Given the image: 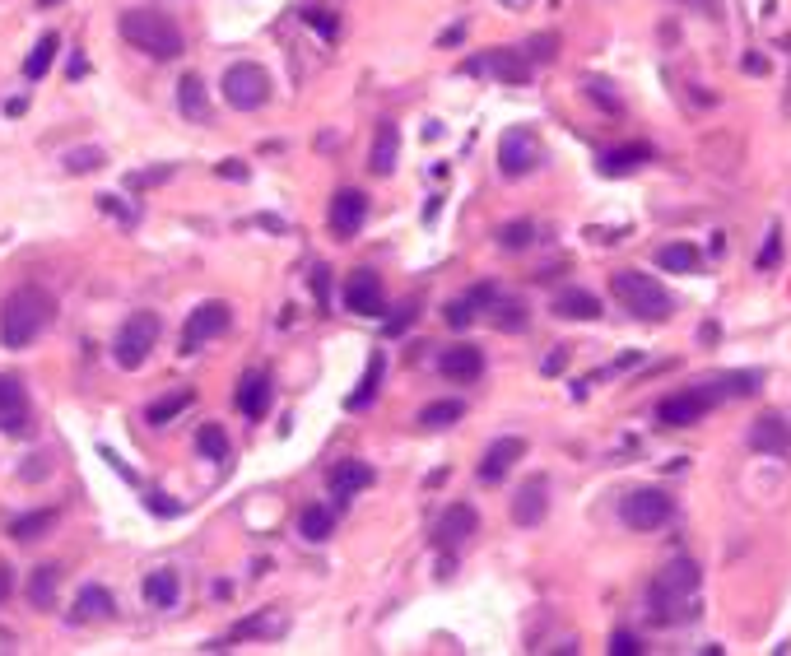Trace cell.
<instances>
[{
	"mask_svg": "<svg viewBox=\"0 0 791 656\" xmlns=\"http://www.w3.org/2000/svg\"><path fill=\"white\" fill-rule=\"evenodd\" d=\"M443 317H447V326H452V331H466V326L475 322V303H470V294L466 298H452Z\"/></svg>",
	"mask_w": 791,
	"mask_h": 656,
	"instance_id": "cell-42",
	"label": "cell"
},
{
	"mask_svg": "<svg viewBox=\"0 0 791 656\" xmlns=\"http://www.w3.org/2000/svg\"><path fill=\"white\" fill-rule=\"evenodd\" d=\"M345 308L359 312V317H382L387 308V298H382V280H377L373 270H354L345 284Z\"/></svg>",
	"mask_w": 791,
	"mask_h": 656,
	"instance_id": "cell-12",
	"label": "cell"
},
{
	"mask_svg": "<svg viewBox=\"0 0 791 656\" xmlns=\"http://www.w3.org/2000/svg\"><path fill=\"white\" fill-rule=\"evenodd\" d=\"M531 238H536V224H526V219H517V224H508V228H498V247H508V252H522Z\"/></svg>",
	"mask_w": 791,
	"mask_h": 656,
	"instance_id": "cell-40",
	"label": "cell"
},
{
	"mask_svg": "<svg viewBox=\"0 0 791 656\" xmlns=\"http://www.w3.org/2000/svg\"><path fill=\"white\" fill-rule=\"evenodd\" d=\"M550 484H545V475H536V480H526L522 489H517V498H512V522L517 526H540V517H545V508H550Z\"/></svg>",
	"mask_w": 791,
	"mask_h": 656,
	"instance_id": "cell-15",
	"label": "cell"
},
{
	"mask_svg": "<svg viewBox=\"0 0 791 656\" xmlns=\"http://www.w3.org/2000/svg\"><path fill=\"white\" fill-rule=\"evenodd\" d=\"M591 98H596L601 108H619V98H615V94H605V84H601V80H591Z\"/></svg>",
	"mask_w": 791,
	"mask_h": 656,
	"instance_id": "cell-49",
	"label": "cell"
},
{
	"mask_svg": "<svg viewBox=\"0 0 791 656\" xmlns=\"http://www.w3.org/2000/svg\"><path fill=\"white\" fill-rule=\"evenodd\" d=\"M712 396L703 387H689V391H675V396H666V401L657 405V424H666V429H689V424H698V419L712 410Z\"/></svg>",
	"mask_w": 791,
	"mask_h": 656,
	"instance_id": "cell-10",
	"label": "cell"
},
{
	"mask_svg": "<svg viewBox=\"0 0 791 656\" xmlns=\"http://www.w3.org/2000/svg\"><path fill=\"white\" fill-rule=\"evenodd\" d=\"M778 261H782V228H773V233H768V247L759 252V270H773Z\"/></svg>",
	"mask_w": 791,
	"mask_h": 656,
	"instance_id": "cell-44",
	"label": "cell"
},
{
	"mask_svg": "<svg viewBox=\"0 0 791 656\" xmlns=\"http://www.w3.org/2000/svg\"><path fill=\"white\" fill-rule=\"evenodd\" d=\"M410 322H415V303H405V308L396 312V317H391V322H387V335H401Z\"/></svg>",
	"mask_w": 791,
	"mask_h": 656,
	"instance_id": "cell-47",
	"label": "cell"
},
{
	"mask_svg": "<svg viewBox=\"0 0 791 656\" xmlns=\"http://www.w3.org/2000/svg\"><path fill=\"white\" fill-rule=\"evenodd\" d=\"M745 70H750V75H768V61L764 56H745Z\"/></svg>",
	"mask_w": 791,
	"mask_h": 656,
	"instance_id": "cell-52",
	"label": "cell"
},
{
	"mask_svg": "<svg viewBox=\"0 0 791 656\" xmlns=\"http://www.w3.org/2000/svg\"><path fill=\"white\" fill-rule=\"evenodd\" d=\"M121 38L131 42L135 52L154 56V61H177V56L187 52V38H182V28L159 10H126L117 19Z\"/></svg>",
	"mask_w": 791,
	"mask_h": 656,
	"instance_id": "cell-3",
	"label": "cell"
},
{
	"mask_svg": "<svg viewBox=\"0 0 791 656\" xmlns=\"http://www.w3.org/2000/svg\"><path fill=\"white\" fill-rule=\"evenodd\" d=\"M619 517L633 531H657L675 517V498L666 489H633V494L619 498Z\"/></svg>",
	"mask_w": 791,
	"mask_h": 656,
	"instance_id": "cell-6",
	"label": "cell"
},
{
	"mask_svg": "<svg viewBox=\"0 0 791 656\" xmlns=\"http://www.w3.org/2000/svg\"><path fill=\"white\" fill-rule=\"evenodd\" d=\"M461 415H466V405L461 401H433V405L419 410V424H424V429H447V424H456Z\"/></svg>",
	"mask_w": 791,
	"mask_h": 656,
	"instance_id": "cell-35",
	"label": "cell"
},
{
	"mask_svg": "<svg viewBox=\"0 0 791 656\" xmlns=\"http://www.w3.org/2000/svg\"><path fill=\"white\" fill-rule=\"evenodd\" d=\"M698 387L708 391L712 401H726V396H750L759 387V373H722V377H708V382H698Z\"/></svg>",
	"mask_w": 791,
	"mask_h": 656,
	"instance_id": "cell-26",
	"label": "cell"
},
{
	"mask_svg": "<svg viewBox=\"0 0 791 656\" xmlns=\"http://www.w3.org/2000/svg\"><path fill=\"white\" fill-rule=\"evenodd\" d=\"M56 526V512H28V517H19V522H10V536L14 540H42L47 531Z\"/></svg>",
	"mask_w": 791,
	"mask_h": 656,
	"instance_id": "cell-34",
	"label": "cell"
},
{
	"mask_svg": "<svg viewBox=\"0 0 791 656\" xmlns=\"http://www.w3.org/2000/svg\"><path fill=\"white\" fill-rule=\"evenodd\" d=\"M56 587H61V568H56V563H42V568H33V577H28V601L38 605V610H52Z\"/></svg>",
	"mask_w": 791,
	"mask_h": 656,
	"instance_id": "cell-25",
	"label": "cell"
},
{
	"mask_svg": "<svg viewBox=\"0 0 791 656\" xmlns=\"http://www.w3.org/2000/svg\"><path fill=\"white\" fill-rule=\"evenodd\" d=\"M331 526H336V512L331 508H303L298 512V536L312 540V545L331 536Z\"/></svg>",
	"mask_w": 791,
	"mask_h": 656,
	"instance_id": "cell-33",
	"label": "cell"
},
{
	"mask_svg": "<svg viewBox=\"0 0 791 656\" xmlns=\"http://www.w3.org/2000/svg\"><path fill=\"white\" fill-rule=\"evenodd\" d=\"M554 317H564V322H596V317H601V303H596L587 289H564V294L554 298Z\"/></svg>",
	"mask_w": 791,
	"mask_h": 656,
	"instance_id": "cell-23",
	"label": "cell"
},
{
	"mask_svg": "<svg viewBox=\"0 0 791 656\" xmlns=\"http://www.w3.org/2000/svg\"><path fill=\"white\" fill-rule=\"evenodd\" d=\"M661 270H675V275H694L698 270V247H689V242H666L657 252Z\"/></svg>",
	"mask_w": 791,
	"mask_h": 656,
	"instance_id": "cell-32",
	"label": "cell"
},
{
	"mask_svg": "<svg viewBox=\"0 0 791 656\" xmlns=\"http://www.w3.org/2000/svg\"><path fill=\"white\" fill-rule=\"evenodd\" d=\"M373 484V466L368 461H340L331 466V498H336V508H345L354 494H363Z\"/></svg>",
	"mask_w": 791,
	"mask_h": 656,
	"instance_id": "cell-16",
	"label": "cell"
},
{
	"mask_svg": "<svg viewBox=\"0 0 791 656\" xmlns=\"http://www.w3.org/2000/svg\"><path fill=\"white\" fill-rule=\"evenodd\" d=\"M438 373L452 377V382H475L484 373V354L475 345H456L438 354Z\"/></svg>",
	"mask_w": 791,
	"mask_h": 656,
	"instance_id": "cell-18",
	"label": "cell"
},
{
	"mask_svg": "<svg viewBox=\"0 0 791 656\" xmlns=\"http://www.w3.org/2000/svg\"><path fill=\"white\" fill-rule=\"evenodd\" d=\"M238 410L247 419H261L270 410V377L266 373H247L238 382Z\"/></svg>",
	"mask_w": 791,
	"mask_h": 656,
	"instance_id": "cell-21",
	"label": "cell"
},
{
	"mask_svg": "<svg viewBox=\"0 0 791 656\" xmlns=\"http://www.w3.org/2000/svg\"><path fill=\"white\" fill-rule=\"evenodd\" d=\"M145 601L154 605V610H173L177 601H182V577L173 573V568H159V573L145 577Z\"/></svg>",
	"mask_w": 791,
	"mask_h": 656,
	"instance_id": "cell-22",
	"label": "cell"
},
{
	"mask_svg": "<svg viewBox=\"0 0 791 656\" xmlns=\"http://www.w3.org/2000/svg\"><path fill=\"white\" fill-rule=\"evenodd\" d=\"M466 70H470V75L494 70L498 80H508V84H526V80H531V66H526L517 52H503V47H498V52H489V56H480V61H466Z\"/></svg>",
	"mask_w": 791,
	"mask_h": 656,
	"instance_id": "cell-19",
	"label": "cell"
},
{
	"mask_svg": "<svg viewBox=\"0 0 791 656\" xmlns=\"http://www.w3.org/2000/svg\"><path fill=\"white\" fill-rule=\"evenodd\" d=\"M24 108H28V98H10V103H5V112H10V117H19Z\"/></svg>",
	"mask_w": 791,
	"mask_h": 656,
	"instance_id": "cell-55",
	"label": "cell"
},
{
	"mask_svg": "<svg viewBox=\"0 0 791 656\" xmlns=\"http://www.w3.org/2000/svg\"><path fill=\"white\" fill-rule=\"evenodd\" d=\"M52 317H56V298L47 289H38V284H24L0 308V340H5V349H24L52 326Z\"/></svg>",
	"mask_w": 791,
	"mask_h": 656,
	"instance_id": "cell-2",
	"label": "cell"
},
{
	"mask_svg": "<svg viewBox=\"0 0 791 656\" xmlns=\"http://www.w3.org/2000/svg\"><path fill=\"white\" fill-rule=\"evenodd\" d=\"M5 596H10V568L0 563V601H5Z\"/></svg>",
	"mask_w": 791,
	"mask_h": 656,
	"instance_id": "cell-54",
	"label": "cell"
},
{
	"mask_svg": "<svg viewBox=\"0 0 791 656\" xmlns=\"http://www.w3.org/2000/svg\"><path fill=\"white\" fill-rule=\"evenodd\" d=\"M526 456V442L522 438H498L489 452H484V461H480V480L484 484H498L503 475H508L517 461Z\"/></svg>",
	"mask_w": 791,
	"mask_h": 656,
	"instance_id": "cell-17",
	"label": "cell"
},
{
	"mask_svg": "<svg viewBox=\"0 0 791 656\" xmlns=\"http://www.w3.org/2000/svg\"><path fill=\"white\" fill-rule=\"evenodd\" d=\"M201 452L210 456V461H228V433L219 429V424H205L201 429Z\"/></svg>",
	"mask_w": 791,
	"mask_h": 656,
	"instance_id": "cell-41",
	"label": "cell"
},
{
	"mask_svg": "<svg viewBox=\"0 0 791 656\" xmlns=\"http://www.w3.org/2000/svg\"><path fill=\"white\" fill-rule=\"evenodd\" d=\"M475 526H480V512L470 508V503H452V508L438 517V526H433V545L438 549L461 545L466 536H475Z\"/></svg>",
	"mask_w": 791,
	"mask_h": 656,
	"instance_id": "cell-13",
	"label": "cell"
},
{
	"mask_svg": "<svg viewBox=\"0 0 791 656\" xmlns=\"http://www.w3.org/2000/svg\"><path fill=\"white\" fill-rule=\"evenodd\" d=\"M750 442L759 452H773V456H787L791 452V424L782 415H759L750 429Z\"/></svg>",
	"mask_w": 791,
	"mask_h": 656,
	"instance_id": "cell-20",
	"label": "cell"
},
{
	"mask_svg": "<svg viewBox=\"0 0 791 656\" xmlns=\"http://www.w3.org/2000/svg\"><path fill=\"white\" fill-rule=\"evenodd\" d=\"M149 508H154V512H177V503H163V494H149Z\"/></svg>",
	"mask_w": 791,
	"mask_h": 656,
	"instance_id": "cell-53",
	"label": "cell"
},
{
	"mask_svg": "<svg viewBox=\"0 0 791 656\" xmlns=\"http://www.w3.org/2000/svg\"><path fill=\"white\" fill-rule=\"evenodd\" d=\"M368 219V196L359 187H340L336 201H331V233L336 238H354Z\"/></svg>",
	"mask_w": 791,
	"mask_h": 656,
	"instance_id": "cell-11",
	"label": "cell"
},
{
	"mask_svg": "<svg viewBox=\"0 0 791 656\" xmlns=\"http://www.w3.org/2000/svg\"><path fill=\"white\" fill-rule=\"evenodd\" d=\"M154 340H159V317H154V312H131L117 331V345H112L117 349V363L121 368H140V363L149 359Z\"/></svg>",
	"mask_w": 791,
	"mask_h": 656,
	"instance_id": "cell-7",
	"label": "cell"
},
{
	"mask_svg": "<svg viewBox=\"0 0 791 656\" xmlns=\"http://www.w3.org/2000/svg\"><path fill=\"white\" fill-rule=\"evenodd\" d=\"M694 615H698V568L689 559H675L647 587V619L671 629V624H689Z\"/></svg>",
	"mask_w": 791,
	"mask_h": 656,
	"instance_id": "cell-1",
	"label": "cell"
},
{
	"mask_svg": "<svg viewBox=\"0 0 791 656\" xmlns=\"http://www.w3.org/2000/svg\"><path fill=\"white\" fill-rule=\"evenodd\" d=\"M28 429V391L19 377L0 373V433H24Z\"/></svg>",
	"mask_w": 791,
	"mask_h": 656,
	"instance_id": "cell-14",
	"label": "cell"
},
{
	"mask_svg": "<svg viewBox=\"0 0 791 656\" xmlns=\"http://www.w3.org/2000/svg\"><path fill=\"white\" fill-rule=\"evenodd\" d=\"M219 177H247V168H242L238 159H224L219 163Z\"/></svg>",
	"mask_w": 791,
	"mask_h": 656,
	"instance_id": "cell-50",
	"label": "cell"
},
{
	"mask_svg": "<svg viewBox=\"0 0 791 656\" xmlns=\"http://www.w3.org/2000/svg\"><path fill=\"white\" fill-rule=\"evenodd\" d=\"M219 89H224L228 108H238V112H256V108H266V103H270V75L256 66V61H238V66H228Z\"/></svg>",
	"mask_w": 791,
	"mask_h": 656,
	"instance_id": "cell-5",
	"label": "cell"
},
{
	"mask_svg": "<svg viewBox=\"0 0 791 656\" xmlns=\"http://www.w3.org/2000/svg\"><path fill=\"white\" fill-rule=\"evenodd\" d=\"M112 615V596L103 587H84L75 610H70V624H89V619H108Z\"/></svg>",
	"mask_w": 791,
	"mask_h": 656,
	"instance_id": "cell-28",
	"label": "cell"
},
{
	"mask_svg": "<svg viewBox=\"0 0 791 656\" xmlns=\"http://www.w3.org/2000/svg\"><path fill=\"white\" fill-rule=\"evenodd\" d=\"M42 5H56V0H42Z\"/></svg>",
	"mask_w": 791,
	"mask_h": 656,
	"instance_id": "cell-56",
	"label": "cell"
},
{
	"mask_svg": "<svg viewBox=\"0 0 791 656\" xmlns=\"http://www.w3.org/2000/svg\"><path fill=\"white\" fill-rule=\"evenodd\" d=\"M382 368H387V359L382 354H373L368 359V373H363V382H359V391H349V410H368L373 405V396H377V387H382Z\"/></svg>",
	"mask_w": 791,
	"mask_h": 656,
	"instance_id": "cell-30",
	"label": "cell"
},
{
	"mask_svg": "<svg viewBox=\"0 0 791 656\" xmlns=\"http://www.w3.org/2000/svg\"><path fill=\"white\" fill-rule=\"evenodd\" d=\"M494 326L498 331H526V308L522 303H503V298H494Z\"/></svg>",
	"mask_w": 791,
	"mask_h": 656,
	"instance_id": "cell-38",
	"label": "cell"
},
{
	"mask_svg": "<svg viewBox=\"0 0 791 656\" xmlns=\"http://www.w3.org/2000/svg\"><path fill=\"white\" fill-rule=\"evenodd\" d=\"M103 163H108V159H103V149L84 145V149H70V154H66V173H75V177H80V173H98Z\"/></svg>",
	"mask_w": 791,
	"mask_h": 656,
	"instance_id": "cell-37",
	"label": "cell"
},
{
	"mask_svg": "<svg viewBox=\"0 0 791 656\" xmlns=\"http://www.w3.org/2000/svg\"><path fill=\"white\" fill-rule=\"evenodd\" d=\"M564 363H568V354H564V349H554L550 359H545V373H559V368H564Z\"/></svg>",
	"mask_w": 791,
	"mask_h": 656,
	"instance_id": "cell-51",
	"label": "cell"
},
{
	"mask_svg": "<svg viewBox=\"0 0 791 656\" xmlns=\"http://www.w3.org/2000/svg\"><path fill=\"white\" fill-rule=\"evenodd\" d=\"M396 154H401V131H396L391 121H382V126H377V140H373V154H368V168H373L377 177H387L391 168H396Z\"/></svg>",
	"mask_w": 791,
	"mask_h": 656,
	"instance_id": "cell-24",
	"label": "cell"
},
{
	"mask_svg": "<svg viewBox=\"0 0 791 656\" xmlns=\"http://www.w3.org/2000/svg\"><path fill=\"white\" fill-rule=\"evenodd\" d=\"M312 294H317V308H326V298H331V270L326 266L312 270Z\"/></svg>",
	"mask_w": 791,
	"mask_h": 656,
	"instance_id": "cell-45",
	"label": "cell"
},
{
	"mask_svg": "<svg viewBox=\"0 0 791 656\" xmlns=\"http://www.w3.org/2000/svg\"><path fill=\"white\" fill-rule=\"evenodd\" d=\"M187 405H191V391H173V396H163V401L149 405L145 419L154 424V429H163V424H168V419H177L182 410H187Z\"/></svg>",
	"mask_w": 791,
	"mask_h": 656,
	"instance_id": "cell-36",
	"label": "cell"
},
{
	"mask_svg": "<svg viewBox=\"0 0 791 656\" xmlns=\"http://www.w3.org/2000/svg\"><path fill=\"white\" fill-rule=\"evenodd\" d=\"M303 24H308V28H317L322 38H336L340 19H336V10H326V5H317V0H312L308 10H303Z\"/></svg>",
	"mask_w": 791,
	"mask_h": 656,
	"instance_id": "cell-39",
	"label": "cell"
},
{
	"mask_svg": "<svg viewBox=\"0 0 791 656\" xmlns=\"http://www.w3.org/2000/svg\"><path fill=\"white\" fill-rule=\"evenodd\" d=\"M228 322H233V312H228L224 298H210V303H201V308L187 317V331H182V354H196L205 340L224 335Z\"/></svg>",
	"mask_w": 791,
	"mask_h": 656,
	"instance_id": "cell-9",
	"label": "cell"
},
{
	"mask_svg": "<svg viewBox=\"0 0 791 656\" xmlns=\"http://www.w3.org/2000/svg\"><path fill=\"white\" fill-rule=\"evenodd\" d=\"M554 47H559V38H554V33H545V38H531V56H540V61H550Z\"/></svg>",
	"mask_w": 791,
	"mask_h": 656,
	"instance_id": "cell-48",
	"label": "cell"
},
{
	"mask_svg": "<svg viewBox=\"0 0 791 656\" xmlns=\"http://www.w3.org/2000/svg\"><path fill=\"white\" fill-rule=\"evenodd\" d=\"M56 52H61V38H56V33H42L38 47H33V52H28V61H24V75H28V80H42V75L52 70Z\"/></svg>",
	"mask_w": 791,
	"mask_h": 656,
	"instance_id": "cell-31",
	"label": "cell"
},
{
	"mask_svg": "<svg viewBox=\"0 0 791 656\" xmlns=\"http://www.w3.org/2000/svg\"><path fill=\"white\" fill-rule=\"evenodd\" d=\"M540 159H545V149H540V135L531 126L503 131V140H498V173L503 177H526Z\"/></svg>",
	"mask_w": 791,
	"mask_h": 656,
	"instance_id": "cell-8",
	"label": "cell"
},
{
	"mask_svg": "<svg viewBox=\"0 0 791 656\" xmlns=\"http://www.w3.org/2000/svg\"><path fill=\"white\" fill-rule=\"evenodd\" d=\"M638 652H643V647H638L633 633H615V638H610V656H638Z\"/></svg>",
	"mask_w": 791,
	"mask_h": 656,
	"instance_id": "cell-46",
	"label": "cell"
},
{
	"mask_svg": "<svg viewBox=\"0 0 791 656\" xmlns=\"http://www.w3.org/2000/svg\"><path fill=\"white\" fill-rule=\"evenodd\" d=\"M177 108H182V117L187 121H205V84H201V75H182L177 80Z\"/></svg>",
	"mask_w": 791,
	"mask_h": 656,
	"instance_id": "cell-29",
	"label": "cell"
},
{
	"mask_svg": "<svg viewBox=\"0 0 791 656\" xmlns=\"http://www.w3.org/2000/svg\"><path fill=\"white\" fill-rule=\"evenodd\" d=\"M610 294H615V303H624L638 322H666V317H671V294H666L652 275H643V270H619V275H610Z\"/></svg>",
	"mask_w": 791,
	"mask_h": 656,
	"instance_id": "cell-4",
	"label": "cell"
},
{
	"mask_svg": "<svg viewBox=\"0 0 791 656\" xmlns=\"http://www.w3.org/2000/svg\"><path fill=\"white\" fill-rule=\"evenodd\" d=\"M256 633H284V619L280 615H261V619H247L233 629V638H256Z\"/></svg>",
	"mask_w": 791,
	"mask_h": 656,
	"instance_id": "cell-43",
	"label": "cell"
},
{
	"mask_svg": "<svg viewBox=\"0 0 791 656\" xmlns=\"http://www.w3.org/2000/svg\"><path fill=\"white\" fill-rule=\"evenodd\" d=\"M643 163H652V149L647 145H624V149H610L601 159V173L605 177H624L633 173V168H643Z\"/></svg>",
	"mask_w": 791,
	"mask_h": 656,
	"instance_id": "cell-27",
	"label": "cell"
}]
</instances>
